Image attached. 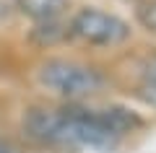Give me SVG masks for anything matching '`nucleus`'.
<instances>
[{
    "instance_id": "9b49d317",
    "label": "nucleus",
    "mask_w": 156,
    "mask_h": 153,
    "mask_svg": "<svg viewBox=\"0 0 156 153\" xmlns=\"http://www.w3.org/2000/svg\"><path fill=\"white\" fill-rule=\"evenodd\" d=\"M0 153H21L18 148H13L8 140H0Z\"/></svg>"
},
{
    "instance_id": "1a4fd4ad",
    "label": "nucleus",
    "mask_w": 156,
    "mask_h": 153,
    "mask_svg": "<svg viewBox=\"0 0 156 153\" xmlns=\"http://www.w3.org/2000/svg\"><path fill=\"white\" fill-rule=\"evenodd\" d=\"M140 78H154L156 81V49H151L140 60Z\"/></svg>"
},
{
    "instance_id": "f03ea898",
    "label": "nucleus",
    "mask_w": 156,
    "mask_h": 153,
    "mask_svg": "<svg viewBox=\"0 0 156 153\" xmlns=\"http://www.w3.org/2000/svg\"><path fill=\"white\" fill-rule=\"evenodd\" d=\"M34 83L60 104H89L109 91L112 75L96 62L57 55L37 62Z\"/></svg>"
},
{
    "instance_id": "9d476101",
    "label": "nucleus",
    "mask_w": 156,
    "mask_h": 153,
    "mask_svg": "<svg viewBox=\"0 0 156 153\" xmlns=\"http://www.w3.org/2000/svg\"><path fill=\"white\" fill-rule=\"evenodd\" d=\"M16 13V0H0V23H8Z\"/></svg>"
},
{
    "instance_id": "0eeeda50",
    "label": "nucleus",
    "mask_w": 156,
    "mask_h": 153,
    "mask_svg": "<svg viewBox=\"0 0 156 153\" xmlns=\"http://www.w3.org/2000/svg\"><path fill=\"white\" fill-rule=\"evenodd\" d=\"M135 26H140L148 37L156 39V0H138L133 8Z\"/></svg>"
},
{
    "instance_id": "20e7f679",
    "label": "nucleus",
    "mask_w": 156,
    "mask_h": 153,
    "mask_svg": "<svg viewBox=\"0 0 156 153\" xmlns=\"http://www.w3.org/2000/svg\"><path fill=\"white\" fill-rule=\"evenodd\" d=\"M94 112L101 120V125L112 135H117L120 140H125L130 135H138V132H143L148 127V120L138 109L122 104V101H94Z\"/></svg>"
},
{
    "instance_id": "f257e3e1",
    "label": "nucleus",
    "mask_w": 156,
    "mask_h": 153,
    "mask_svg": "<svg viewBox=\"0 0 156 153\" xmlns=\"http://www.w3.org/2000/svg\"><path fill=\"white\" fill-rule=\"evenodd\" d=\"M21 132L29 143L50 151H101L109 153L122 145L89 104H29L21 112Z\"/></svg>"
},
{
    "instance_id": "7ed1b4c3",
    "label": "nucleus",
    "mask_w": 156,
    "mask_h": 153,
    "mask_svg": "<svg viewBox=\"0 0 156 153\" xmlns=\"http://www.w3.org/2000/svg\"><path fill=\"white\" fill-rule=\"evenodd\" d=\"M68 34H70V44L94 52H112L133 42L135 29L128 18L112 11H104L99 5H81L73 8L68 16Z\"/></svg>"
},
{
    "instance_id": "39448f33",
    "label": "nucleus",
    "mask_w": 156,
    "mask_h": 153,
    "mask_svg": "<svg viewBox=\"0 0 156 153\" xmlns=\"http://www.w3.org/2000/svg\"><path fill=\"white\" fill-rule=\"evenodd\" d=\"M26 42L39 52L47 49H57L70 44V34H68V18H57V21H39V23H29L26 31Z\"/></svg>"
},
{
    "instance_id": "6e6552de",
    "label": "nucleus",
    "mask_w": 156,
    "mask_h": 153,
    "mask_svg": "<svg viewBox=\"0 0 156 153\" xmlns=\"http://www.w3.org/2000/svg\"><path fill=\"white\" fill-rule=\"evenodd\" d=\"M133 96L138 99L146 109L156 112V81L154 78H138L133 83Z\"/></svg>"
},
{
    "instance_id": "423d86ee",
    "label": "nucleus",
    "mask_w": 156,
    "mask_h": 153,
    "mask_svg": "<svg viewBox=\"0 0 156 153\" xmlns=\"http://www.w3.org/2000/svg\"><path fill=\"white\" fill-rule=\"evenodd\" d=\"M73 11V0H16V13L29 23L68 18Z\"/></svg>"
},
{
    "instance_id": "f8f14e48",
    "label": "nucleus",
    "mask_w": 156,
    "mask_h": 153,
    "mask_svg": "<svg viewBox=\"0 0 156 153\" xmlns=\"http://www.w3.org/2000/svg\"><path fill=\"white\" fill-rule=\"evenodd\" d=\"M133 3H138V0H133Z\"/></svg>"
}]
</instances>
